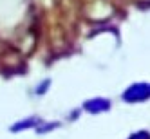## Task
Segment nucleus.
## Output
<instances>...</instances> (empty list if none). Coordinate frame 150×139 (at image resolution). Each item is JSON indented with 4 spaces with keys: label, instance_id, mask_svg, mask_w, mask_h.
<instances>
[{
    "label": "nucleus",
    "instance_id": "f257e3e1",
    "mask_svg": "<svg viewBox=\"0 0 150 139\" xmlns=\"http://www.w3.org/2000/svg\"><path fill=\"white\" fill-rule=\"evenodd\" d=\"M130 94H136V96H132V99H143L145 96L148 94V87H146V85H137V87H132L130 90L127 92V98H128ZM132 99H130V101H132Z\"/></svg>",
    "mask_w": 150,
    "mask_h": 139
},
{
    "label": "nucleus",
    "instance_id": "f03ea898",
    "mask_svg": "<svg viewBox=\"0 0 150 139\" xmlns=\"http://www.w3.org/2000/svg\"><path fill=\"white\" fill-rule=\"evenodd\" d=\"M87 107L92 109L91 112H100V110L109 109V103H107V101H94V103H87Z\"/></svg>",
    "mask_w": 150,
    "mask_h": 139
},
{
    "label": "nucleus",
    "instance_id": "7ed1b4c3",
    "mask_svg": "<svg viewBox=\"0 0 150 139\" xmlns=\"http://www.w3.org/2000/svg\"><path fill=\"white\" fill-rule=\"evenodd\" d=\"M132 139H150V135H148L146 132H139V134L132 135Z\"/></svg>",
    "mask_w": 150,
    "mask_h": 139
}]
</instances>
